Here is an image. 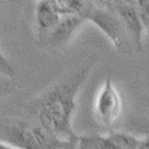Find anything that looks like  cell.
I'll return each instance as SVG.
<instances>
[{
    "instance_id": "cell-1",
    "label": "cell",
    "mask_w": 149,
    "mask_h": 149,
    "mask_svg": "<svg viewBox=\"0 0 149 149\" xmlns=\"http://www.w3.org/2000/svg\"><path fill=\"white\" fill-rule=\"evenodd\" d=\"M92 65L87 64L69 73L27 104L28 117L62 140H77L79 134L72 127L76 97L90 74Z\"/></svg>"
},
{
    "instance_id": "cell-2",
    "label": "cell",
    "mask_w": 149,
    "mask_h": 149,
    "mask_svg": "<svg viewBox=\"0 0 149 149\" xmlns=\"http://www.w3.org/2000/svg\"><path fill=\"white\" fill-rule=\"evenodd\" d=\"M0 141L17 149H78L79 139L62 140L36 120L26 117L2 119Z\"/></svg>"
},
{
    "instance_id": "cell-3",
    "label": "cell",
    "mask_w": 149,
    "mask_h": 149,
    "mask_svg": "<svg viewBox=\"0 0 149 149\" xmlns=\"http://www.w3.org/2000/svg\"><path fill=\"white\" fill-rule=\"evenodd\" d=\"M80 16L96 25L120 52H126L128 46L132 45L121 21L109 6L107 1L84 0Z\"/></svg>"
},
{
    "instance_id": "cell-4",
    "label": "cell",
    "mask_w": 149,
    "mask_h": 149,
    "mask_svg": "<svg viewBox=\"0 0 149 149\" xmlns=\"http://www.w3.org/2000/svg\"><path fill=\"white\" fill-rule=\"evenodd\" d=\"M107 4L121 21L134 47L138 52H141L146 30L138 14L134 0H111L107 1Z\"/></svg>"
},
{
    "instance_id": "cell-5",
    "label": "cell",
    "mask_w": 149,
    "mask_h": 149,
    "mask_svg": "<svg viewBox=\"0 0 149 149\" xmlns=\"http://www.w3.org/2000/svg\"><path fill=\"white\" fill-rule=\"evenodd\" d=\"M122 109V99L112 79L107 77L103 82L95 102V114L99 123L109 127L119 118Z\"/></svg>"
},
{
    "instance_id": "cell-6",
    "label": "cell",
    "mask_w": 149,
    "mask_h": 149,
    "mask_svg": "<svg viewBox=\"0 0 149 149\" xmlns=\"http://www.w3.org/2000/svg\"><path fill=\"white\" fill-rule=\"evenodd\" d=\"M139 138L125 132H109L107 134L80 136L78 149H138Z\"/></svg>"
},
{
    "instance_id": "cell-7",
    "label": "cell",
    "mask_w": 149,
    "mask_h": 149,
    "mask_svg": "<svg viewBox=\"0 0 149 149\" xmlns=\"http://www.w3.org/2000/svg\"><path fill=\"white\" fill-rule=\"evenodd\" d=\"M85 22L87 21L79 15L64 16L54 28L50 30L46 37L39 42V44L54 51L61 49L70 42Z\"/></svg>"
},
{
    "instance_id": "cell-8",
    "label": "cell",
    "mask_w": 149,
    "mask_h": 149,
    "mask_svg": "<svg viewBox=\"0 0 149 149\" xmlns=\"http://www.w3.org/2000/svg\"><path fill=\"white\" fill-rule=\"evenodd\" d=\"M64 17L58 10L55 0H42L38 1L36 6V28L37 39L40 42L46 37L48 32L54 28Z\"/></svg>"
},
{
    "instance_id": "cell-9",
    "label": "cell",
    "mask_w": 149,
    "mask_h": 149,
    "mask_svg": "<svg viewBox=\"0 0 149 149\" xmlns=\"http://www.w3.org/2000/svg\"><path fill=\"white\" fill-rule=\"evenodd\" d=\"M138 14L146 32H149V0H134Z\"/></svg>"
},
{
    "instance_id": "cell-10",
    "label": "cell",
    "mask_w": 149,
    "mask_h": 149,
    "mask_svg": "<svg viewBox=\"0 0 149 149\" xmlns=\"http://www.w3.org/2000/svg\"><path fill=\"white\" fill-rule=\"evenodd\" d=\"M138 149H149V134L140 140L139 148Z\"/></svg>"
},
{
    "instance_id": "cell-11",
    "label": "cell",
    "mask_w": 149,
    "mask_h": 149,
    "mask_svg": "<svg viewBox=\"0 0 149 149\" xmlns=\"http://www.w3.org/2000/svg\"><path fill=\"white\" fill-rule=\"evenodd\" d=\"M0 149H17L15 147H12V146H8L6 144H2V143H0Z\"/></svg>"
}]
</instances>
